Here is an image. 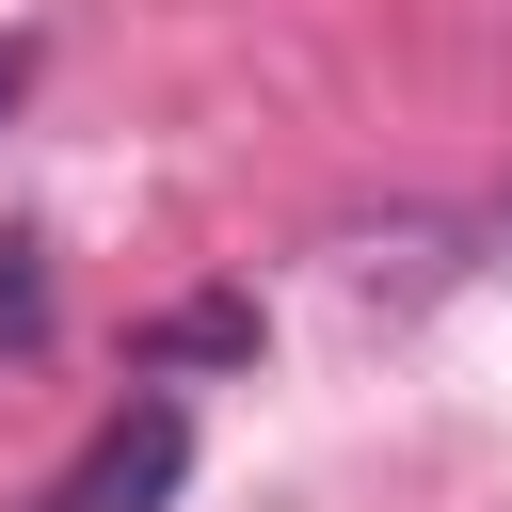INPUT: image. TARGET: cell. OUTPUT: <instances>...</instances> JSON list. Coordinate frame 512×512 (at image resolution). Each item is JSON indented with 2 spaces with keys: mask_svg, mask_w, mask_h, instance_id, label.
Wrapping results in <instances>:
<instances>
[{
  "mask_svg": "<svg viewBox=\"0 0 512 512\" xmlns=\"http://www.w3.org/2000/svg\"><path fill=\"white\" fill-rule=\"evenodd\" d=\"M176 480H192V416H176V400H112V416H96V448H80L32 512H160Z\"/></svg>",
  "mask_w": 512,
  "mask_h": 512,
  "instance_id": "obj_1",
  "label": "cell"
},
{
  "mask_svg": "<svg viewBox=\"0 0 512 512\" xmlns=\"http://www.w3.org/2000/svg\"><path fill=\"white\" fill-rule=\"evenodd\" d=\"M0 352H48V240H0Z\"/></svg>",
  "mask_w": 512,
  "mask_h": 512,
  "instance_id": "obj_2",
  "label": "cell"
},
{
  "mask_svg": "<svg viewBox=\"0 0 512 512\" xmlns=\"http://www.w3.org/2000/svg\"><path fill=\"white\" fill-rule=\"evenodd\" d=\"M208 352H256V304H176L160 320V368H208Z\"/></svg>",
  "mask_w": 512,
  "mask_h": 512,
  "instance_id": "obj_3",
  "label": "cell"
},
{
  "mask_svg": "<svg viewBox=\"0 0 512 512\" xmlns=\"http://www.w3.org/2000/svg\"><path fill=\"white\" fill-rule=\"evenodd\" d=\"M16 96H32V48H16V32H0V112H16Z\"/></svg>",
  "mask_w": 512,
  "mask_h": 512,
  "instance_id": "obj_4",
  "label": "cell"
}]
</instances>
